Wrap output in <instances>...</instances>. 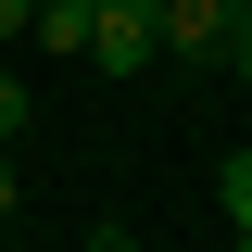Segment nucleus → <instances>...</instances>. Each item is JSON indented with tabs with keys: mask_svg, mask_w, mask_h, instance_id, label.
Listing matches in <instances>:
<instances>
[{
	"mask_svg": "<svg viewBox=\"0 0 252 252\" xmlns=\"http://www.w3.org/2000/svg\"><path fill=\"white\" fill-rule=\"evenodd\" d=\"M89 63H101V76H152V63H164V13H152V0H101Z\"/></svg>",
	"mask_w": 252,
	"mask_h": 252,
	"instance_id": "1",
	"label": "nucleus"
},
{
	"mask_svg": "<svg viewBox=\"0 0 252 252\" xmlns=\"http://www.w3.org/2000/svg\"><path fill=\"white\" fill-rule=\"evenodd\" d=\"M164 13V51H240L252 38V0H152Z\"/></svg>",
	"mask_w": 252,
	"mask_h": 252,
	"instance_id": "2",
	"label": "nucleus"
},
{
	"mask_svg": "<svg viewBox=\"0 0 252 252\" xmlns=\"http://www.w3.org/2000/svg\"><path fill=\"white\" fill-rule=\"evenodd\" d=\"M89 38H101V0H38L26 51H89Z\"/></svg>",
	"mask_w": 252,
	"mask_h": 252,
	"instance_id": "3",
	"label": "nucleus"
},
{
	"mask_svg": "<svg viewBox=\"0 0 252 252\" xmlns=\"http://www.w3.org/2000/svg\"><path fill=\"white\" fill-rule=\"evenodd\" d=\"M215 202H227V227H240V252H252V139L215 164Z\"/></svg>",
	"mask_w": 252,
	"mask_h": 252,
	"instance_id": "4",
	"label": "nucleus"
},
{
	"mask_svg": "<svg viewBox=\"0 0 252 252\" xmlns=\"http://www.w3.org/2000/svg\"><path fill=\"white\" fill-rule=\"evenodd\" d=\"M13 126H26V76H0V152H13Z\"/></svg>",
	"mask_w": 252,
	"mask_h": 252,
	"instance_id": "5",
	"label": "nucleus"
},
{
	"mask_svg": "<svg viewBox=\"0 0 252 252\" xmlns=\"http://www.w3.org/2000/svg\"><path fill=\"white\" fill-rule=\"evenodd\" d=\"M13 202H26V189H13V152H0V227H13Z\"/></svg>",
	"mask_w": 252,
	"mask_h": 252,
	"instance_id": "6",
	"label": "nucleus"
},
{
	"mask_svg": "<svg viewBox=\"0 0 252 252\" xmlns=\"http://www.w3.org/2000/svg\"><path fill=\"white\" fill-rule=\"evenodd\" d=\"M89 252H139V240H126V227H101V240H89Z\"/></svg>",
	"mask_w": 252,
	"mask_h": 252,
	"instance_id": "7",
	"label": "nucleus"
},
{
	"mask_svg": "<svg viewBox=\"0 0 252 252\" xmlns=\"http://www.w3.org/2000/svg\"><path fill=\"white\" fill-rule=\"evenodd\" d=\"M240 89H252V38H240Z\"/></svg>",
	"mask_w": 252,
	"mask_h": 252,
	"instance_id": "8",
	"label": "nucleus"
}]
</instances>
